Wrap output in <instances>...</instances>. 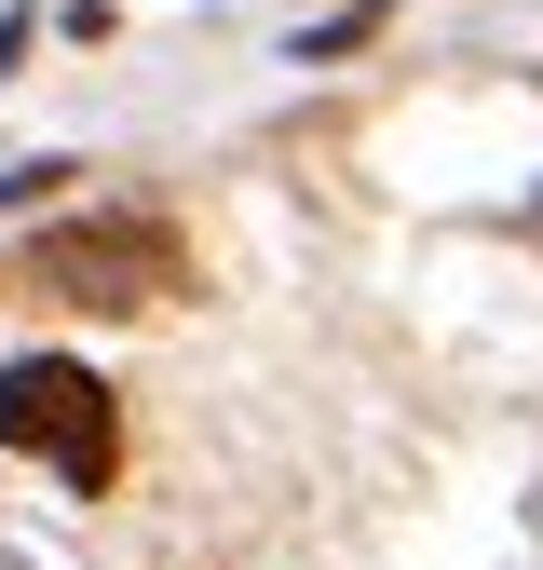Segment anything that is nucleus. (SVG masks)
<instances>
[{
  "label": "nucleus",
  "mask_w": 543,
  "mask_h": 570,
  "mask_svg": "<svg viewBox=\"0 0 543 570\" xmlns=\"http://www.w3.org/2000/svg\"><path fill=\"white\" fill-rule=\"evenodd\" d=\"M0 449L55 462L68 489H109V462H122L109 381H96V367H68V353H14V367H0Z\"/></svg>",
  "instance_id": "f257e3e1"
},
{
  "label": "nucleus",
  "mask_w": 543,
  "mask_h": 570,
  "mask_svg": "<svg viewBox=\"0 0 543 570\" xmlns=\"http://www.w3.org/2000/svg\"><path fill=\"white\" fill-rule=\"evenodd\" d=\"M14 28H28V0H0V55H14Z\"/></svg>",
  "instance_id": "f03ea898"
},
{
  "label": "nucleus",
  "mask_w": 543,
  "mask_h": 570,
  "mask_svg": "<svg viewBox=\"0 0 543 570\" xmlns=\"http://www.w3.org/2000/svg\"><path fill=\"white\" fill-rule=\"evenodd\" d=\"M0 570H55V557H0Z\"/></svg>",
  "instance_id": "7ed1b4c3"
}]
</instances>
